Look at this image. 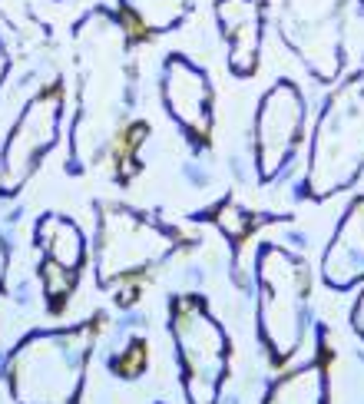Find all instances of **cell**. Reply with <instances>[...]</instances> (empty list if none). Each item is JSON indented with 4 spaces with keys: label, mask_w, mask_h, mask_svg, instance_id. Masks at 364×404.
Here are the masks:
<instances>
[{
    "label": "cell",
    "mask_w": 364,
    "mask_h": 404,
    "mask_svg": "<svg viewBox=\"0 0 364 404\" xmlns=\"http://www.w3.org/2000/svg\"><path fill=\"white\" fill-rule=\"evenodd\" d=\"M76 120L70 133V173H83L103 159L126 129V116L136 106V60L133 30L119 10L93 7L76 24Z\"/></svg>",
    "instance_id": "obj_1"
},
{
    "label": "cell",
    "mask_w": 364,
    "mask_h": 404,
    "mask_svg": "<svg viewBox=\"0 0 364 404\" xmlns=\"http://www.w3.org/2000/svg\"><path fill=\"white\" fill-rule=\"evenodd\" d=\"M364 176V70H344L331 83L308 133L305 176L298 196L312 202L335 199Z\"/></svg>",
    "instance_id": "obj_2"
},
{
    "label": "cell",
    "mask_w": 364,
    "mask_h": 404,
    "mask_svg": "<svg viewBox=\"0 0 364 404\" xmlns=\"http://www.w3.org/2000/svg\"><path fill=\"white\" fill-rule=\"evenodd\" d=\"M96 338L100 318L70 329L30 331L20 338L3 361L13 404H80Z\"/></svg>",
    "instance_id": "obj_3"
},
{
    "label": "cell",
    "mask_w": 364,
    "mask_h": 404,
    "mask_svg": "<svg viewBox=\"0 0 364 404\" xmlns=\"http://www.w3.org/2000/svg\"><path fill=\"white\" fill-rule=\"evenodd\" d=\"M255 322L268 361L285 368L312 329V268L282 242H262L255 255Z\"/></svg>",
    "instance_id": "obj_4"
},
{
    "label": "cell",
    "mask_w": 364,
    "mask_h": 404,
    "mask_svg": "<svg viewBox=\"0 0 364 404\" xmlns=\"http://www.w3.org/2000/svg\"><path fill=\"white\" fill-rule=\"evenodd\" d=\"M186 245L182 232L163 219L139 212L123 202L96 205V236H93V268L100 289H126L169 262Z\"/></svg>",
    "instance_id": "obj_5"
},
{
    "label": "cell",
    "mask_w": 364,
    "mask_h": 404,
    "mask_svg": "<svg viewBox=\"0 0 364 404\" xmlns=\"http://www.w3.org/2000/svg\"><path fill=\"white\" fill-rule=\"evenodd\" d=\"M169 335L176 345L186 404H219L228 378L232 345L202 295L182 291L169 298Z\"/></svg>",
    "instance_id": "obj_6"
},
{
    "label": "cell",
    "mask_w": 364,
    "mask_h": 404,
    "mask_svg": "<svg viewBox=\"0 0 364 404\" xmlns=\"http://www.w3.org/2000/svg\"><path fill=\"white\" fill-rule=\"evenodd\" d=\"M348 10L351 0H278V37L318 87L338 83L348 70Z\"/></svg>",
    "instance_id": "obj_7"
},
{
    "label": "cell",
    "mask_w": 364,
    "mask_h": 404,
    "mask_svg": "<svg viewBox=\"0 0 364 404\" xmlns=\"http://www.w3.org/2000/svg\"><path fill=\"white\" fill-rule=\"evenodd\" d=\"M308 139V103L302 87L282 76L262 93L252 120V163L255 179L268 186L289 173L295 156Z\"/></svg>",
    "instance_id": "obj_8"
},
{
    "label": "cell",
    "mask_w": 364,
    "mask_h": 404,
    "mask_svg": "<svg viewBox=\"0 0 364 404\" xmlns=\"http://www.w3.org/2000/svg\"><path fill=\"white\" fill-rule=\"evenodd\" d=\"M63 123V83L43 87L27 103L0 150V199H13L57 146Z\"/></svg>",
    "instance_id": "obj_9"
},
{
    "label": "cell",
    "mask_w": 364,
    "mask_h": 404,
    "mask_svg": "<svg viewBox=\"0 0 364 404\" xmlns=\"http://www.w3.org/2000/svg\"><path fill=\"white\" fill-rule=\"evenodd\" d=\"M159 96L169 120L196 150H205L215 129V89L209 73L186 53H169L159 73Z\"/></svg>",
    "instance_id": "obj_10"
},
{
    "label": "cell",
    "mask_w": 364,
    "mask_h": 404,
    "mask_svg": "<svg viewBox=\"0 0 364 404\" xmlns=\"http://www.w3.org/2000/svg\"><path fill=\"white\" fill-rule=\"evenodd\" d=\"M212 17L228 47V70L242 80L255 76L262 64L268 0H212Z\"/></svg>",
    "instance_id": "obj_11"
},
{
    "label": "cell",
    "mask_w": 364,
    "mask_h": 404,
    "mask_svg": "<svg viewBox=\"0 0 364 404\" xmlns=\"http://www.w3.org/2000/svg\"><path fill=\"white\" fill-rule=\"evenodd\" d=\"M321 282L331 291H354L364 282V196H354L321 252Z\"/></svg>",
    "instance_id": "obj_12"
},
{
    "label": "cell",
    "mask_w": 364,
    "mask_h": 404,
    "mask_svg": "<svg viewBox=\"0 0 364 404\" xmlns=\"http://www.w3.org/2000/svg\"><path fill=\"white\" fill-rule=\"evenodd\" d=\"M34 245H37L40 259H43L40 266L66 272V275H73V278H80V272H83V266H87V259H89L83 229L63 212L40 215L37 226H34Z\"/></svg>",
    "instance_id": "obj_13"
},
{
    "label": "cell",
    "mask_w": 364,
    "mask_h": 404,
    "mask_svg": "<svg viewBox=\"0 0 364 404\" xmlns=\"http://www.w3.org/2000/svg\"><path fill=\"white\" fill-rule=\"evenodd\" d=\"M331 398V384H328V358L318 352L312 361L291 368L285 375H278L262 404H328Z\"/></svg>",
    "instance_id": "obj_14"
},
{
    "label": "cell",
    "mask_w": 364,
    "mask_h": 404,
    "mask_svg": "<svg viewBox=\"0 0 364 404\" xmlns=\"http://www.w3.org/2000/svg\"><path fill=\"white\" fill-rule=\"evenodd\" d=\"M196 0H116V10L133 30V37H163L189 20Z\"/></svg>",
    "instance_id": "obj_15"
},
{
    "label": "cell",
    "mask_w": 364,
    "mask_h": 404,
    "mask_svg": "<svg viewBox=\"0 0 364 404\" xmlns=\"http://www.w3.org/2000/svg\"><path fill=\"white\" fill-rule=\"evenodd\" d=\"M212 219H215V226L222 229V236L232 239V242H242L245 236H249V229H252V215L245 212L242 205H235L232 199L219 202V205H215V212H212Z\"/></svg>",
    "instance_id": "obj_16"
},
{
    "label": "cell",
    "mask_w": 364,
    "mask_h": 404,
    "mask_svg": "<svg viewBox=\"0 0 364 404\" xmlns=\"http://www.w3.org/2000/svg\"><path fill=\"white\" fill-rule=\"evenodd\" d=\"M110 368H113L116 375H123V378H139L143 368H146V341L133 338L126 348H119V352L110 358Z\"/></svg>",
    "instance_id": "obj_17"
},
{
    "label": "cell",
    "mask_w": 364,
    "mask_h": 404,
    "mask_svg": "<svg viewBox=\"0 0 364 404\" xmlns=\"http://www.w3.org/2000/svg\"><path fill=\"white\" fill-rule=\"evenodd\" d=\"M0 20H7V24L17 27V30H24L27 24H34L30 0H0Z\"/></svg>",
    "instance_id": "obj_18"
},
{
    "label": "cell",
    "mask_w": 364,
    "mask_h": 404,
    "mask_svg": "<svg viewBox=\"0 0 364 404\" xmlns=\"http://www.w3.org/2000/svg\"><path fill=\"white\" fill-rule=\"evenodd\" d=\"M351 331L364 341V282L358 285V298L351 305Z\"/></svg>",
    "instance_id": "obj_19"
},
{
    "label": "cell",
    "mask_w": 364,
    "mask_h": 404,
    "mask_svg": "<svg viewBox=\"0 0 364 404\" xmlns=\"http://www.w3.org/2000/svg\"><path fill=\"white\" fill-rule=\"evenodd\" d=\"M7 268H10V245H7V236H3V229H0V289H3V282H7Z\"/></svg>",
    "instance_id": "obj_20"
},
{
    "label": "cell",
    "mask_w": 364,
    "mask_h": 404,
    "mask_svg": "<svg viewBox=\"0 0 364 404\" xmlns=\"http://www.w3.org/2000/svg\"><path fill=\"white\" fill-rule=\"evenodd\" d=\"M10 50H7V43H3V37H0V89H3V80H7V73H10Z\"/></svg>",
    "instance_id": "obj_21"
},
{
    "label": "cell",
    "mask_w": 364,
    "mask_h": 404,
    "mask_svg": "<svg viewBox=\"0 0 364 404\" xmlns=\"http://www.w3.org/2000/svg\"><path fill=\"white\" fill-rule=\"evenodd\" d=\"M358 3H361V13H364V0H358Z\"/></svg>",
    "instance_id": "obj_22"
}]
</instances>
